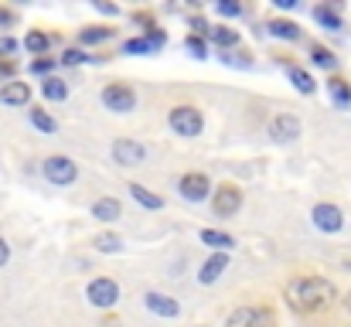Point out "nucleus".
<instances>
[{
	"mask_svg": "<svg viewBox=\"0 0 351 327\" xmlns=\"http://www.w3.org/2000/svg\"><path fill=\"white\" fill-rule=\"evenodd\" d=\"M283 297L297 314H324L338 300V290L324 276H297V280L287 283Z\"/></svg>",
	"mask_w": 351,
	"mask_h": 327,
	"instance_id": "obj_1",
	"label": "nucleus"
},
{
	"mask_svg": "<svg viewBox=\"0 0 351 327\" xmlns=\"http://www.w3.org/2000/svg\"><path fill=\"white\" fill-rule=\"evenodd\" d=\"M167 123H171V130H174L178 136H184V140H191V136H198V133L205 130V116L195 106H174L171 116H167Z\"/></svg>",
	"mask_w": 351,
	"mask_h": 327,
	"instance_id": "obj_2",
	"label": "nucleus"
},
{
	"mask_svg": "<svg viewBox=\"0 0 351 327\" xmlns=\"http://www.w3.org/2000/svg\"><path fill=\"white\" fill-rule=\"evenodd\" d=\"M41 171H45V178H48L51 184H58V188H65V184H72V181L79 178V167H75V160H72V157H62V154H55V157H45Z\"/></svg>",
	"mask_w": 351,
	"mask_h": 327,
	"instance_id": "obj_3",
	"label": "nucleus"
},
{
	"mask_svg": "<svg viewBox=\"0 0 351 327\" xmlns=\"http://www.w3.org/2000/svg\"><path fill=\"white\" fill-rule=\"evenodd\" d=\"M273 324H276V317L266 307H239L226 321V327H273Z\"/></svg>",
	"mask_w": 351,
	"mask_h": 327,
	"instance_id": "obj_4",
	"label": "nucleus"
},
{
	"mask_svg": "<svg viewBox=\"0 0 351 327\" xmlns=\"http://www.w3.org/2000/svg\"><path fill=\"white\" fill-rule=\"evenodd\" d=\"M103 106L110 109V112H130V109L136 106V93L126 82H110L103 89Z\"/></svg>",
	"mask_w": 351,
	"mask_h": 327,
	"instance_id": "obj_5",
	"label": "nucleus"
},
{
	"mask_svg": "<svg viewBox=\"0 0 351 327\" xmlns=\"http://www.w3.org/2000/svg\"><path fill=\"white\" fill-rule=\"evenodd\" d=\"M239 208H242V191L235 184H222L212 191V212L219 218H232Z\"/></svg>",
	"mask_w": 351,
	"mask_h": 327,
	"instance_id": "obj_6",
	"label": "nucleus"
},
{
	"mask_svg": "<svg viewBox=\"0 0 351 327\" xmlns=\"http://www.w3.org/2000/svg\"><path fill=\"white\" fill-rule=\"evenodd\" d=\"M86 297H89V304H93V307H99V311H110V307H113V304L119 300V287L113 283V280L99 276V280H93V283H89Z\"/></svg>",
	"mask_w": 351,
	"mask_h": 327,
	"instance_id": "obj_7",
	"label": "nucleus"
},
{
	"mask_svg": "<svg viewBox=\"0 0 351 327\" xmlns=\"http://www.w3.org/2000/svg\"><path fill=\"white\" fill-rule=\"evenodd\" d=\"M304 133V123H300V116H293V112H280V116H273V123H269V136L276 140V143H290V140H297Z\"/></svg>",
	"mask_w": 351,
	"mask_h": 327,
	"instance_id": "obj_8",
	"label": "nucleus"
},
{
	"mask_svg": "<svg viewBox=\"0 0 351 327\" xmlns=\"http://www.w3.org/2000/svg\"><path fill=\"white\" fill-rule=\"evenodd\" d=\"M311 218H314V225L321 228V232H328V235H335V232H341L345 228V212L338 208V205H314V212H311Z\"/></svg>",
	"mask_w": 351,
	"mask_h": 327,
	"instance_id": "obj_9",
	"label": "nucleus"
},
{
	"mask_svg": "<svg viewBox=\"0 0 351 327\" xmlns=\"http://www.w3.org/2000/svg\"><path fill=\"white\" fill-rule=\"evenodd\" d=\"M178 191H181V198H188V202H205L208 198V191H212V184H208V174H184L181 181H178Z\"/></svg>",
	"mask_w": 351,
	"mask_h": 327,
	"instance_id": "obj_10",
	"label": "nucleus"
},
{
	"mask_svg": "<svg viewBox=\"0 0 351 327\" xmlns=\"http://www.w3.org/2000/svg\"><path fill=\"white\" fill-rule=\"evenodd\" d=\"M113 160L123 164V167H136V164L147 160V147L136 143V140H117L113 143Z\"/></svg>",
	"mask_w": 351,
	"mask_h": 327,
	"instance_id": "obj_11",
	"label": "nucleus"
},
{
	"mask_svg": "<svg viewBox=\"0 0 351 327\" xmlns=\"http://www.w3.org/2000/svg\"><path fill=\"white\" fill-rule=\"evenodd\" d=\"M143 304H147V311L150 314H157V317H178L181 314V304L174 300V297H167V293H147L143 297Z\"/></svg>",
	"mask_w": 351,
	"mask_h": 327,
	"instance_id": "obj_12",
	"label": "nucleus"
},
{
	"mask_svg": "<svg viewBox=\"0 0 351 327\" xmlns=\"http://www.w3.org/2000/svg\"><path fill=\"white\" fill-rule=\"evenodd\" d=\"M226 269H229V256H226V252H215V256L205 259V266H202V273H198V283L208 287V283H215Z\"/></svg>",
	"mask_w": 351,
	"mask_h": 327,
	"instance_id": "obj_13",
	"label": "nucleus"
},
{
	"mask_svg": "<svg viewBox=\"0 0 351 327\" xmlns=\"http://www.w3.org/2000/svg\"><path fill=\"white\" fill-rule=\"evenodd\" d=\"M27 99H31L27 82H3V89H0V103L3 106H27Z\"/></svg>",
	"mask_w": 351,
	"mask_h": 327,
	"instance_id": "obj_14",
	"label": "nucleus"
},
{
	"mask_svg": "<svg viewBox=\"0 0 351 327\" xmlns=\"http://www.w3.org/2000/svg\"><path fill=\"white\" fill-rule=\"evenodd\" d=\"M126 191H130V198H133L136 205H143V208H150V212H160V208H164V198L154 195V191H147L143 184H130Z\"/></svg>",
	"mask_w": 351,
	"mask_h": 327,
	"instance_id": "obj_15",
	"label": "nucleus"
},
{
	"mask_svg": "<svg viewBox=\"0 0 351 327\" xmlns=\"http://www.w3.org/2000/svg\"><path fill=\"white\" fill-rule=\"evenodd\" d=\"M266 31H269L273 38H280V41H300V27H297L293 21H269Z\"/></svg>",
	"mask_w": 351,
	"mask_h": 327,
	"instance_id": "obj_16",
	"label": "nucleus"
},
{
	"mask_svg": "<svg viewBox=\"0 0 351 327\" xmlns=\"http://www.w3.org/2000/svg\"><path fill=\"white\" fill-rule=\"evenodd\" d=\"M41 96H45V99H51V103H62V99H69V82H62V79L48 75V79L41 82Z\"/></svg>",
	"mask_w": 351,
	"mask_h": 327,
	"instance_id": "obj_17",
	"label": "nucleus"
},
{
	"mask_svg": "<svg viewBox=\"0 0 351 327\" xmlns=\"http://www.w3.org/2000/svg\"><path fill=\"white\" fill-rule=\"evenodd\" d=\"M198 235H202V242H205V245H212V249H219V252H226V249H232V245H235V239H232V235H229V232H215V228H202Z\"/></svg>",
	"mask_w": 351,
	"mask_h": 327,
	"instance_id": "obj_18",
	"label": "nucleus"
},
{
	"mask_svg": "<svg viewBox=\"0 0 351 327\" xmlns=\"http://www.w3.org/2000/svg\"><path fill=\"white\" fill-rule=\"evenodd\" d=\"M119 202L117 198H99V202H93V218H99V221H117L119 218Z\"/></svg>",
	"mask_w": 351,
	"mask_h": 327,
	"instance_id": "obj_19",
	"label": "nucleus"
},
{
	"mask_svg": "<svg viewBox=\"0 0 351 327\" xmlns=\"http://www.w3.org/2000/svg\"><path fill=\"white\" fill-rule=\"evenodd\" d=\"M290 82H293V89L304 93V96L317 93V82L311 79V72H304V69H297V65H290Z\"/></svg>",
	"mask_w": 351,
	"mask_h": 327,
	"instance_id": "obj_20",
	"label": "nucleus"
},
{
	"mask_svg": "<svg viewBox=\"0 0 351 327\" xmlns=\"http://www.w3.org/2000/svg\"><path fill=\"white\" fill-rule=\"evenodd\" d=\"M328 93H331V99H335V106H338V109H348L351 106V86H348V82L331 79V82H328Z\"/></svg>",
	"mask_w": 351,
	"mask_h": 327,
	"instance_id": "obj_21",
	"label": "nucleus"
},
{
	"mask_svg": "<svg viewBox=\"0 0 351 327\" xmlns=\"http://www.w3.org/2000/svg\"><path fill=\"white\" fill-rule=\"evenodd\" d=\"M208 38L222 48H235L239 45V31L235 27H208Z\"/></svg>",
	"mask_w": 351,
	"mask_h": 327,
	"instance_id": "obj_22",
	"label": "nucleus"
},
{
	"mask_svg": "<svg viewBox=\"0 0 351 327\" xmlns=\"http://www.w3.org/2000/svg\"><path fill=\"white\" fill-rule=\"evenodd\" d=\"M314 21L324 24L328 31H338V27H341V17H338L335 7H314Z\"/></svg>",
	"mask_w": 351,
	"mask_h": 327,
	"instance_id": "obj_23",
	"label": "nucleus"
},
{
	"mask_svg": "<svg viewBox=\"0 0 351 327\" xmlns=\"http://www.w3.org/2000/svg\"><path fill=\"white\" fill-rule=\"evenodd\" d=\"M48 45H51V38H48L45 31H27V38H24V48L34 51V55H45Z\"/></svg>",
	"mask_w": 351,
	"mask_h": 327,
	"instance_id": "obj_24",
	"label": "nucleus"
},
{
	"mask_svg": "<svg viewBox=\"0 0 351 327\" xmlns=\"http://www.w3.org/2000/svg\"><path fill=\"white\" fill-rule=\"evenodd\" d=\"M311 62L321 65V69H338V58H335L324 45H314V48H311Z\"/></svg>",
	"mask_w": 351,
	"mask_h": 327,
	"instance_id": "obj_25",
	"label": "nucleus"
},
{
	"mask_svg": "<svg viewBox=\"0 0 351 327\" xmlns=\"http://www.w3.org/2000/svg\"><path fill=\"white\" fill-rule=\"evenodd\" d=\"M31 123H34L41 133H55V130H58V123H55L45 109H31Z\"/></svg>",
	"mask_w": 351,
	"mask_h": 327,
	"instance_id": "obj_26",
	"label": "nucleus"
},
{
	"mask_svg": "<svg viewBox=\"0 0 351 327\" xmlns=\"http://www.w3.org/2000/svg\"><path fill=\"white\" fill-rule=\"evenodd\" d=\"M96 249L99 252H119L123 249V239L113 235V232H103V235H96Z\"/></svg>",
	"mask_w": 351,
	"mask_h": 327,
	"instance_id": "obj_27",
	"label": "nucleus"
},
{
	"mask_svg": "<svg viewBox=\"0 0 351 327\" xmlns=\"http://www.w3.org/2000/svg\"><path fill=\"white\" fill-rule=\"evenodd\" d=\"M110 34H113V27H86L79 38H82L86 45H96V41H106Z\"/></svg>",
	"mask_w": 351,
	"mask_h": 327,
	"instance_id": "obj_28",
	"label": "nucleus"
},
{
	"mask_svg": "<svg viewBox=\"0 0 351 327\" xmlns=\"http://www.w3.org/2000/svg\"><path fill=\"white\" fill-rule=\"evenodd\" d=\"M123 51H126V55H150V51H154V45H150L147 38H133V41H126V45H123Z\"/></svg>",
	"mask_w": 351,
	"mask_h": 327,
	"instance_id": "obj_29",
	"label": "nucleus"
},
{
	"mask_svg": "<svg viewBox=\"0 0 351 327\" xmlns=\"http://www.w3.org/2000/svg\"><path fill=\"white\" fill-rule=\"evenodd\" d=\"M184 48H188L195 58H205V55H208V45H205L202 38H188V41H184Z\"/></svg>",
	"mask_w": 351,
	"mask_h": 327,
	"instance_id": "obj_30",
	"label": "nucleus"
},
{
	"mask_svg": "<svg viewBox=\"0 0 351 327\" xmlns=\"http://www.w3.org/2000/svg\"><path fill=\"white\" fill-rule=\"evenodd\" d=\"M82 62H89V55L79 51V48H69V51L62 55V65H82Z\"/></svg>",
	"mask_w": 351,
	"mask_h": 327,
	"instance_id": "obj_31",
	"label": "nucleus"
},
{
	"mask_svg": "<svg viewBox=\"0 0 351 327\" xmlns=\"http://www.w3.org/2000/svg\"><path fill=\"white\" fill-rule=\"evenodd\" d=\"M215 10H219V14H226V17H239V14H242V3L222 0V3H215Z\"/></svg>",
	"mask_w": 351,
	"mask_h": 327,
	"instance_id": "obj_32",
	"label": "nucleus"
},
{
	"mask_svg": "<svg viewBox=\"0 0 351 327\" xmlns=\"http://www.w3.org/2000/svg\"><path fill=\"white\" fill-rule=\"evenodd\" d=\"M51 65H55L51 58H34V62H31V72H34V75H45V79H48Z\"/></svg>",
	"mask_w": 351,
	"mask_h": 327,
	"instance_id": "obj_33",
	"label": "nucleus"
},
{
	"mask_svg": "<svg viewBox=\"0 0 351 327\" xmlns=\"http://www.w3.org/2000/svg\"><path fill=\"white\" fill-rule=\"evenodd\" d=\"M17 55V41L14 38H0V58H10Z\"/></svg>",
	"mask_w": 351,
	"mask_h": 327,
	"instance_id": "obj_34",
	"label": "nucleus"
},
{
	"mask_svg": "<svg viewBox=\"0 0 351 327\" xmlns=\"http://www.w3.org/2000/svg\"><path fill=\"white\" fill-rule=\"evenodd\" d=\"M10 24H14V10L0 7V27H10Z\"/></svg>",
	"mask_w": 351,
	"mask_h": 327,
	"instance_id": "obj_35",
	"label": "nucleus"
},
{
	"mask_svg": "<svg viewBox=\"0 0 351 327\" xmlns=\"http://www.w3.org/2000/svg\"><path fill=\"white\" fill-rule=\"evenodd\" d=\"M7 259H10V245H7V242L0 239V269L7 266Z\"/></svg>",
	"mask_w": 351,
	"mask_h": 327,
	"instance_id": "obj_36",
	"label": "nucleus"
},
{
	"mask_svg": "<svg viewBox=\"0 0 351 327\" xmlns=\"http://www.w3.org/2000/svg\"><path fill=\"white\" fill-rule=\"evenodd\" d=\"M0 75H14V65L10 62H0Z\"/></svg>",
	"mask_w": 351,
	"mask_h": 327,
	"instance_id": "obj_37",
	"label": "nucleus"
},
{
	"mask_svg": "<svg viewBox=\"0 0 351 327\" xmlns=\"http://www.w3.org/2000/svg\"><path fill=\"white\" fill-rule=\"evenodd\" d=\"M345 311H348V314H351V290H348V293H345Z\"/></svg>",
	"mask_w": 351,
	"mask_h": 327,
	"instance_id": "obj_38",
	"label": "nucleus"
}]
</instances>
